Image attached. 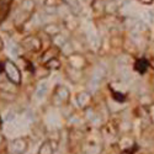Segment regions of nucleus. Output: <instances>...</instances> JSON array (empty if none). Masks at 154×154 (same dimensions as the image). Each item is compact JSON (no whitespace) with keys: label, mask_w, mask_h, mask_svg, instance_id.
<instances>
[{"label":"nucleus","mask_w":154,"mask_h":154,"mask_svg":"<svg viewBox=\"0 0 154 154\" xmlns=\"http://www.w3.org/2000/svg\"><path fill=\"white\" fill-rule=\"evenodd\" d=\"M8 75V78L11 80V83H14L15 85H19L21 83V73L20 69L16 67L15 63H12L11 60H8L5 63V70H4Z\"/></svg>","instance_id":"f257e3e1"},{"label":"nucleus","mask_w":154,"mask_h":154,"mask_svg":"<svg viewBox=\"0 0 154 154\" xmlns=\"http://www.w3.org/2000/svg\"><path fill=\"white\" fill-rule=\"evenodd\" d=\"M22 46L30 51H38L42 46V42L36 36H27L22 40Z\"/></svg>","instance_id":"f03ea898"},{"label":"nucleus","mask_w":154,"mask_h":154,"mask_svg":"<svg viewBox=\"0 0 154 154\" xmlns=\"http://www.w3.org/2000/svg\"><path fill=\"white\" fill-rule=\"evenodd\" d=\"M11 148H12V152L14 153L22 154L27 149V140L25 138H16V139H14V142H12Z\"/></svg>","instance_id":"7ed1b4c3"},{"label":"nucleus","mask_w":154,"mask_h":154,"mask_svg":"<svg viewBox=\"0 0 154 154\" xmlns=\"http://www.w3.org/2000/svg\"><path fill=\"white\" fill-rule=\"evenodd\" d=\"M68 59H69L70 67L73 69L79 70V69H82L85 66V59L82 56H79V54H72V56L68 57Z\"/></svg>","instance_id":"20e7f679"},{"label":"nucleus","mask_w":154,"mask_h":154,"mask_svg":"<svg viewBox=\"0 0 154 154\" xmlns=\"http://www.w3.org/2000/svg\"><path fill=\"white\" fill-rule=\"evenodd\" d=\"M43 32L51 37H53L58 33H60V26L58 23L56 22H49L47 25H45V27H43Z\"/></svg>","instance_id":"39448f33"},{"label":"nucleus","mask_w":154,"mask_h":154,"mask_svg":"<svg viewBox=\"0 0 154 154\" xmlns=\"http://www.w3.org/2000/svg\"><path fill=\"white\" fill-rule=\"evenodd\" d=\"M56 97L59 100V102L62 104V102H66V101H68V99H69V90H68V88H66V86H58L57 89H56Z\"/></svg>","instance_id":"423d86ee"},{"label":"nucleus","mask_w":154,"mask_h":154,"mask_svg":"<svg viewBox=\"0 0 154 154\" xmlns=\"http://www.w3.org/2000/svg\"><path fill=\"white\" fill-rule=\"evenodd\" d=\"M76 102L80 107H88V105H90L91 102V95L89 93H80L76 96Z\"/></svg>","instance_id":"0eeeda50"},{"label":"nucleus","mask_w":154,"mask_h":154,"mask_svg":"<svg viewBox=\"0 0 154 154\" xmlns=\"http://www.w3.org/2000/svg\"><path fill=\"white\" fill-rule=\"evenodd\" d=\"M120 10V5L116 0H109L105 3V12L107 15H113Z\"/></svg>","instance_id":"6e6552de"},{"label":"nucleus","mask_w":154,"mask_h":154,"mask_svg":"<svg viewBox=\"0 0 154 154\" xmlns=\"http://www.w3.org/2000/svg\"><path fill=\"white\" fill-rule=\"evenodd\" d=\"M64 25H66V27L68 29V30H75L76 27L79 26V22H78V19H76L74 15H72V14H68L67 15V17L64 19Z\"/></svg>","instance_id":"1a4fd4ad"},{"label":"nucleus","mask_w":154,"mask_h":154,"mask_svg":"<svg viewBox=\"0 0 154 154\" xmlns=\"http://www.w3.org/2000/svg\"><path fill=\"white\" fill-rule=\"evenodd\" d=\"M20 9L25 12H27V14H30V12H32L35 9V2L33 0H21Z\"/></svg>","instance_id":"9d476101"},{"label":"nucleus","mask_w":154,"mask_h":154,"mask_svg":"<svg viewBox=\"0 0 154 154\" xmlns=\"http://www.w3.org/2000/svg\"><path fill=\"white\" fill-rule=\"evenodd\" d=\"M54 148L51 142H43L38 149V154H53Z\"/></svg>","instance_id":"9b49d317"},{"label":"nucleus","mask_w":154,"mask_h":154,"mask_svg":"<svg viewBox=\"0 0 154 154\" xmlns=\"http://www.w3.org/2000/svg\"><path fill=\"white\" fill-rule=\"evenodd\" d=\"M52 42H53V45L56 46V47H58V48H62L64 45H66L68 41H67V38L64 37L62 33H58V35H56V36H53L52 37Z\"/></svg>","instance_id":"f8f14e48"},{"label":"nucleus","mask_w":154,"mask_h":154,"mask_svg":"<svg viewBox=\"0 0 154 154\" xmlns=\"http://www.w3.org/2000/svg\"><path fill=\"white\" fill-rule=\"evenodd\" d=\"M91 8L95 12H97V14L105 12V2L104 0H94L91 3Z\"/></svg>","instance_id":"ddd939ff"},{"label":"nucleus","mask_w":154,"mask_h":154,"mask_svg":"<svg viewBox=\"0 0 154 154\" xmlns=\"http://www.w3.org/2000/svg\"><path fill=\"white\" fill-rule=\"evenodd\" d=\"M47 89H48V84H47L46 82H43V83H41L40 85H38L37 90H36V96H37V99L45 97V95H46V93H47Z\"/></svg>","instance_id":"4468645a"},{"label":"nucleus","mask_w":154,"mask_h":154,"mask_svg":"<svg viewBox=\"0 0 154 154\" xmlns=\"http://www.w3.org/2000/svg\"><path fill=\"white\" fill-rule=\"evenodd\" d=\"M60 52H62V54H63V56H66V57L72 56V54H73V52H74L73 45H72V43H69V42H67L66 45H64V46L60 48Z\"/></svg>","instance_id":"2eb2a0df"},{"label":"nucleus","mask_w":154,"mask_h":154,"mask_svg":"<svg viewBox=\"0 0 154 154\" xmlns=\"http://www.w3.org/2000/svg\"><path fill=\"white\" fill-rule=\"evenodd\" d=\"M148 68V62L146 59H139L136 62V69L139 72V73H144Z\"/></svg>","instance_id":"dca6fc26"},{"label":"nucleus","mask_w":154,"mask_h":154,"mask_svg":"<svg viewBox=\"0 0 154 154\" xmlns=\"http://www.w3.org/2000/svg\"><path fill=\"white\" fill-rule=\"evenodd\" d=\"M46 64H47V68L52 69V70L58 69V68L60 67V62H59V59H57L56 57H54V58H52V59H49L48 62H46Z\"/></svg>","instance_id":"f3484780"},{"label":"nucleus","mask_w":154,"mask_h":154,"mask_svg":"<svg viewBox=\"0 0 154 154\" xmlns=\"http://www.w3.org/2000/svg\"><path fill=\"white\" fill-rule=\"evenodd\" d=\"M45 6H52V8H58L60 5V0H45L43 2Z\"/></svg>","instance_id":"a211bd4d"},{"label":"nucleus","mask_w":154,"mask_h":154,"mask_svg":"<svg viewBox=\"0 0 154 154\" xmlns=\"http://www.w3.org/2000/svg\"><path fill=\"white\" fill-rule=\"evenodd\" d=\"M121 74H122V79L125 82H128V80L131 79V73L128 72V69H122L121 70Z\"/></svg>","instance_id":"6ab92c4d"},{"label":"nucleus","mask_w":154,"mask_h":154,"mask_svg":"<svg viewBox=\"0 0 154 154\" xmlns=\"http://www.w3.org/2000/svg\"><path fill=\"white\" fill-rule=\"evenodd\" d=\"M140 4H144V5H152L154 0H138Z\"/></svg>","instance_id":"aec40b11"},{"label":"nucleus","mask_w":154,"mask_h":154,"mask_svg":"<svg viewBox=\"0 0 154 154\" xmlns=\"http://www.w3.org/2000/svg\"><path fill=\"white\" fill-rule=\"evenodd\" d=\"M3 70H5V64H3V63H0V73H2Z\"/></svg>","instance_id":"412c9836"},{"label":"nucleus","mask_w":154,"mask_h":154,"mask_svg":"<svg viewBox=\"0 0 154 154\" xmlns=\"http://www.w3.org/2000/svg\"><path fill=\"white\" fill-rule=\"evenodd\" d=\"M150 66H152V67H153V68H154V58H153V59H152V60H150Z\"/></svg>","instance_id":"4be33fe9"},{"label":"nucleus","mask_w":154,"mask_h":154,"mask_svg":"<svg viewBox=\"0 0 154 154\" xmlns=\"http://www.w3.org/2000/svg\"><path fill=\"white\" fill-rule=\"evenodd\" d=\"M121 154H130V153H128V152H122Z\"/></svg>","instance_id":"5701e85b"},{"label":"nucleus","mask_w":154,"mask_h":154,"mask_svg":"<svg viewBox=\"0 0 154 154\" xmlns=\"http://www.w3.org/2000/svg\"><path fill=\"white\" fill-rule=\"evenodd\" d=\"M0 154H5V153H0Z\"/></svg>","instance_id":"b1692460"}]
</instances>
